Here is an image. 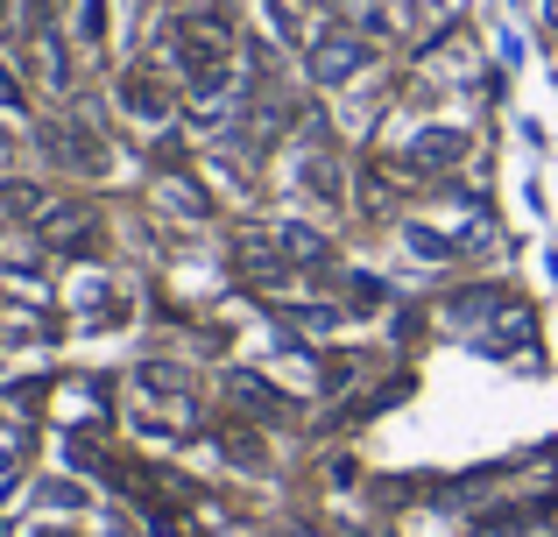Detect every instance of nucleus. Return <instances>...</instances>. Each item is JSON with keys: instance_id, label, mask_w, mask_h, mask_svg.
<instances>
[{"instance_id": "obj_1", "label": "nucleus", "mask_w": 558, "mask_h": 537, "mask_svg": "<svg viewBox=\"0 0 558 537\" xmlns=\"http://www.w3.org/2000/svg\"><path fill=\"white\" fill-rule=\"evenodd\" d=\"M227 50H233L227 14H178V22H170V64H178L191 85L227 78Z\"/></svg>"}, {"instance_id": "obj_2", "label": "nucleus", "mask_w": 558, "mask_h": 537, "mask_svg": "<svg viewBox=\"0 0 558 537\" xmlns=\"http://www.w3.org/2000/svg\"><path fill=\"white\" fill-rule=\"evenodd\" d=\"M219 396H227L233 417H255V425H283V417H298V403H290L269 375H255V368H227Z\"/></svg>"}, {"instance_id": "obj_3", "label": "nucleus", "mask_w": 558, "mask_h": 537, "mask_svg": "<svg viewBox=\"0 0 558 537\" xmlns=\"http://www.w3.org/2000/svg\"><path fill=\"white\" fill-rule=\"evenodd\" d=\"M368 64H375V42L354 36V28H326V36L312 42V78L318 85H347V78H361Z\"/></svg>"}, {"instance_id": "obj_4", "label": "nucleus", "mask_w": 558, "mask_h": 537, "mask_svg": "<svg viewBox=\"0 0 558 537\" xmlns=\"http://www.w3.org/2000/svg\"><path fill=\"white\" fill-rule=\"evenodd\" d=\"M36 234L50 241L57 255H99V212L85 206V198H57V206L36 220Z\"/></svg>"}, {"instance_id": "obj_5", "label": "nucleus", "mask_w": 558, "mask_h": 537, "mask_svg": "<svg viewBox=\"0 0 558 537\" xmlns=\"http://www.w3.org/2000/svg\"><path fill=\"white\" fill-rule=\"evenodd\" d=\"M460 156H466V135H460V127H417L396 170H403V178H446Z\"/></svg>"}, {"instance_id": "obj_6", "label": "nucleus", "mask_w": 558, "mask_h": 537, "mask_svg": "<svg viewBox=\"0 0 558 537\" xmlns=\"http://www.w3.org/2000/svg\"><path fill=\"white\" fill-rule=\"evenodd\" d=\"M113 93H121V107L142 113V121H170V107H178V85L149 64H128L121 78H113Z\"/></svg>"}, {"instance_id": "obj_7", "label": "nucleus", "mask_w": 558, "mask_h": 537, "mask_svg": "<svg viewBox=\"0 0 558 537\" xmlns=\"http://www.w3.org/2000/svg\"><path fill=\"white\" fill-rule=\"evenodd\" d=\"M269 241L283 248V263H290V269H326V263H332V241L318 234V227H304V220H276V227H269Z\"/></svg>"}, {"instance_id": "obj_8", "label": "nucleus", "mask_w": 558, "mask_h": 537, "mask_svg": "<svg viewBox=\"0 0 558 537\" xmlns=\"http://www.w3.org/2000/svg\"><path fill=\"white\" fill-rule=\"evenodd\" d=\"M43 149H50V163L85 170V178H99V170H107V149L93 142V127H50V135H43Z\"/></svg>"}, {"instance_id": "obj_9", "label": "nucleus", "mask_w": 558, "mask_h": 537, "mask_svg": "<svg viewBox=\"0 0 558 537\" xmlns=\"http://www.w3.org/2000/svg\"><path fill=\"white\" fill-rule=\"evenodd\" d=\"M43 212H50V192H43V184H28V178L0 184V220H43Z\"/></svg>"}, {"instance_id": "obj_10", "label": "nucleus", "mask_w": 558, "mask_h": 537, "mask_svg": "<svg viewBox=\"0 0 558 537\" xmlns=\"http://www.w3.org/2000/svg\"><path fill=\"white\" fill-rule=\"evenodd\" d=\"M163 198H170V206L184 212V220H213V198H205V192H198L191 178H170V184H163Z\"/></svg>"}, {"instance_id": "obj_11", "label": "nucleus", "mask_w": 558, "mask_h": 537, "mask_svg": "<svg viewBox=\"0 0 558 537\" xmlns=\"http://www.w3.org/2000/svg\"><path fill=\"white\" fill-rule=\"evenodd\" d=\"M340 283H347V312H375V304L389 297V290H381L375 276H361V269H354V276H340Z\"/></svg>"}, {"instance_id": "obj_12", "label": "nucleus", "mask_w": 558, "mask_h": 537, "mask_svg": "<svg viewBox=\"0 0 558 537\" xmlns=\"http://www.w3.org/2000/svg\"><path fill=\"white\" fill-rule=\"evenodd\" d=\"M0 36H8V0H0Z\"/></svg>"}, {"instance_id": "obj_13", "label": "nucleus", "mask_w": 558, "mask_h": 537, "mask_svg": "<svg viewBox=\"0 0 558 537\" xmlns=\"http://www.w3.org/2000/svg\"><path fill=\"white\" fill-rule=\"evenodd\" d=\"M545 14H551V28H558V0H551V8H545Z\"/></svg>"}]
</instances>
